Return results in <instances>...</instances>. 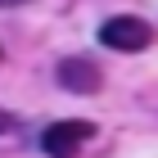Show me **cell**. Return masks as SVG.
<instances>
[{
	"instance_id": "3",
	"label": "cell",
	"mask_w": 158,
	"mask_h": 158,
	"mask_svg": "<svg viewBox=\"0 0 158 158\" xmlns=\"http://www.w3.org/2000/svg\"><path fill=\"white\" fill-rule=\"evenodd\" d=\"M59 86L73 90V95H90V90L104 86V73H99L90 59H63L59 63Z\"/></svg>"
},
{
	"instance_id": "2",
	"label": "cell",
	"mask_w": 158,
	"mask_h": 158,
	"mask_svg": "<svg viewBox=\"0 0 158 158\" xmlns=\"http://www.w3.org/2000/svg\"><path fill=\"white\" fill-rule=\"evenodd\" d=\"M95 135V122H81V118H63V122H50L41 131V149L50 158H77V149Z\"/></svg>"
},
{
	"instance_id": "4",
	"label": "cell",
	"mask_w": 158,
	"mask_h": 158,
	"mask_svg": "<svg viewBox=\"0 0 158 158\" xmlns=\"http://www.w3.org/2000/svg\"><path fill=\"white\" fill-rule=\"evenodd\" d=\"M0 5H23V0H0Z\"/></svg>"
},
{
	"instance_id": "1",
	"label": "cell",
	"mask_w": 158,
	"mask_h": 158,
	"mask_svg": "<svg viewBox=\"0 0 158 158\" xmlns=\"http://www.w3.org/2000/svg\"><path fill=\"white\" fill-rule=\"evenodd\" d=\"M149 41H154V27H149L145 18H135V14H118V18H109V23L99 27V45L122 50V54H135V50H145Z\"/></svg>"
}]
</instances>
